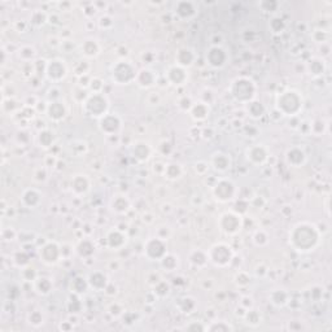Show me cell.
I'll use <instances>...</instances> for the list:
<instances>
[{
    "label": "cell",
    "instance_id": "obj_1",
    "mask_svg": "<svg viewBox=\"0 0 332 332\" xmlns=\"http://www.w3.org/2000/svg\"><path fill=\"white\" fill-rule=\"evenodd\" d=\"M319 231L314 224L298 223L289 232V244L298 252L313 251L319 241Z\"/></svg>",
    "mask_w": 332,
    "mask_h": 332
},
{
    "label": "cell",
    "instance_id": "obj_2",
    "mask_svg": "<svg viewBox=\"0 0 332 332\" xmlns=\"http://www.w3.org/2000/svg\"><path fill=\"white\" fill-rule=\"evenodd\" d=\"M304 99L296 90H287L281 92L277 99V109L283 115L296 117L302 109Z\"/></svg>",
    "mask_w": 332,
    "mask_h": 332
},
{
    "label": "cell",
    "instance_id": "obj_3",
    "mask_svg": "<svg viewBox=\"0 0 332 332\" xmlns=\"http://www.w3.org/2000/svg\"><path fill=\"white\" fill-rule=\"evenodd\" d=\"M230 91L235 100L247 104L256 98L257 87H256L252 79L247 78V77H240V78H236L231 83Z\"/></svg>",
    "mask_w": 332,
    "mask_h": 332
},
{
    "label": "cell",
    "instance_id": "obj_4",
    "mask_svg": "<svg viewBox=\"0 0 332 332\" xmlns=\"http://www.w3.org/2000/svg\"><path fill=\"white\" fill-rule=\"evenodd\" d=\"M83 104V111L90 117H95V118H102L108 112V99L105 95L100 94H92L85 100Z\"/></svg>",
    "mask_w": 332,
    "mask_h": 332
},
{
    "label": "cell",
    "instance_id": "obj_5",
    "mask_svg": "<svg viewBox=\"0 0 332 332\" xmlns=\"http://www.w3.org/2000/svg\"><path fill=\"white\" fill-rule=\"evenodd\" d=\"M207 253L209 261L218 268H226L234 260V252H232L230 245L226 244V243L214 244Z\"/></svg>",
    "mask_w": 332,
    "mask_h": 332
},
{
    "label": "cell",
    "instance_id": "obj_6",
    "mask_svg": "<svg viewBox=\"0 0 332 332\" xmlns=\"http://www.w3.org/2000/svg\"><path fill=\"white\" fill-rule=\"evenodd\" d=\"M136 74H138V71H136L135 66L126 60L118 61L112 69L113 81L118 85H129L131 82H135Z\"/></svg>",
    "mask_w": 332,
    "mask_h": 332
},
{
    "label": "cell",
    "instance_id": "obj_7",
    "mask_svg": "<svg viewBox=\"0 0 332 332\" xmlns=\"http://www.w3.org/2000/svg\"><path fill=\"white\" fill-rule=\"evenodd\" d=\"M236 186L234 184V182L230 179H224V178L218 179L217 183L212 187L213 196L220 203H227V201L232 200L236 195Z\"/></svg>",
    "mask_w": 332,
    "mask_h": 332
},
{
    "label": "cell",
    "instance_id": "obj_8",
    "mask_svg": "<svg viewBox=\"0 0 332 332\" xmlns=\"http://www.w3.org/2000/svg\"><path fill=\"white\" fill-rule=\"evenodd\" d=\"M220 230L226 235H235L243 227V218L239 213L226 212L220 217Z\"/></svg>",
    "mask_w": 332,
    "mask_h": 332
},
{
    "label": "cell",
    "instance_id": "obj_9",
    "mask_svg": "<svg viewBox=\"0 0 332 332\" xmlns=\"http://www.w3.org/2000/svg\"><path fill=\"white\" fill-rule=\"evenodd\" d=\"M39 254L44 264L55 265L62 257V249L56 241H46V244L39 249Z\"/></svg>",
    "mask_w": 332,
    "mask_h": 332
},
{
    "label": "cell",
    "instance_id": "obj_10",
    "mask_svg": "<svg viewBox=\"0 0 332 332\" xmlns=\"http://www.w3.org/2000/svg\"><path fill=\"white\" fill-rule=\"evenodd\" d=\"M167 253L166 251V241L160 237H152L144 245V254L151 261H160Z\"/></svg>",
    "mask_w": 332,
    "mask_h": 332
},
{
    "label": "cell",
    "instance_id": "obj_11",
    "mask_svg": "<svg viewBox=\"0 0 332 332\" xmlns=\"http://www.w3.org/2000/svg\"><path fill=\"white\" fill-rule=\"evenodd\" d=\"M68 74V68L65 65L64 60L60 58H54L51 61L47 62V68H46V75L48 79L52 82H58L64 79Z\"/></svg>",
    "mask_w": 332,
    "mask_h": 332
},
{
    "label": "cell",
    "instance_id": "obj_12",
    "mask_svg": "<svg viewBox=\"0 0 332 332\" xmlns=\"http://www.w3.org/2000/svg\"><path fill=\"white\" fill-rule=\"evenodd\" d=\"M121 125H122V122H121V118H119L118 115L108 114V113L104 117H102L100 122H99L100 130L109 136L117 134L119 129H121Z\"/></svg>",
    "mask_w": 332,
    "mask_h": 332
},
{
    "label": "cell",
    "instance_id": "obj_13",
    "mask_svg": "<svg viewBox=\"0 0 332 332\" xmlns=\"http://www.w3.org/2000/svg\"><path fill=\"white\" fill-rule=\"evenodd\" d=\"M207 61L213 68H222L227 61V54L221 46H212L207 52Z\"/></svg>",
    "mask_w": 332,
    "mask_h": 332
},
{
    "label": "cell",
    "instance_id": "obj_14",
    "mask_svg": "<svg viewBox=\"0 0 332 332\" xmlns=\"http://www.w3.org/2000/svg\"><path fill=\"white\" fill-rule=\"evenodd\" d=\"M269 156H270V153L264 144H256V146L247 149V159L254 165L265 164L269 160Z\"/></svg>",
    "mask_w": 332,
    "mask_h": 332
},
{
    "label": "cell",
    "instance_id": "obj_15",
    "mask_svg": "<svg viewBox=\"0 0 332 332\" xmlns=\"http://www.w3.org/2000/svg\"><path fill=\"white\" fill-rule=\"evenodd\" d=\"M165 77L167 78V81H169L171 85L180 86L184 85V82H186L187 78H188V74H187L186 69L175 64L167 69Z\"/></svg>",
    "mask_w": 332,
    "mask_h": 332
},
{
    "label": "cell",
    "instance_id": "obj_16",
    "mask_svg": "<svg viewBox=\"0 0 332 332\" xmlns=\"http://www.w3.org/2000/svg\"><path fill=\"white\" fill-rule=\"evenodd\" d=\"M175 60H176V65H179V66H182V68L187 69L193 65V62H195V60H196V54H195L193 50H191V48H188V47L180 48L179 51L176 52Z\"/></svg>",
    "mask_w": 332,
    "mask_h": 332
},
{
    "label": "cell",
    "instance_id": "obj_17",
    "mask_svg": "<svg viewBox=\"0 0 332 332\" xmlns=\"http://www.w3.org/2000/svg\"><path fill=\"white\" fill-rule=\"evenodd\" d=\"M107 241H108V247L112 248V249H121L123 245L126 244L127 241V236L125 235L123 231H121L119 228H114V230H111L107 235Z\"/></svg>",
    "mask_w": 332,
    "mask_h": 332
},
{
    "label": "cell",
    "instance_id": "obj_18",
    "mask_svg": "<svg viewBox=\"0 0 332 332\" xmlns=\"http://www.w3.org/2000/svg\"><path fill=\"white\" fill-rule=\"evenodd\" d=\"M285 160L293 167H300V166L305 164L306 155L302 149L297 148V147H293V148L287 151V153H285Z\"/></svg>",
    "mask_w": 332,
    "mask_h": 332
},
{
    "label": "cell",
    "instance_id": "obj_19",
    "mask_svg": "<svg viewBox=\"0 0 332 332\" xmlns=\"http://www.w3.org/2000/svg\"><path fill=\"white\" fill-rule=\"evenodd\" d=\"M21 200L25 207H27L29 209H34L42 203V193L35 188H29L22 193Z\"/></svg>",
    "mask_w": 332,
    "mask_h": 332
},
{
    "label": "cell",
    "instance_id": "obj_20",
    "mask_svg": "<svg viewBox=\"0 0 332 332\" xmlns=\"http://www.w3.org/2000/svg\"><path fill=\"white\" fill-rule=\"evenodd\" d=\"M135 82L142 88L152 87L156 83V74L151 69H142L140 71H138Z\"/></svg>",
    "mask_w": 332,
    "mask_h": 332
},
{
    "label": "cell",
    "instance_id": "obj_21",
    "mask_svg": "<svg viewBox=\"0 0 332 332\" xmlns=\"http://www.w3.org/2000/svg\"><path fill=\"white\" fill-rule=\"evenodd\" d=\"M71 191L75 193V195H85V193L88 192L90 190V180H88L87 175H82V174H78V175H75L73 179H71Z\"/></svg>",
    "mask_w": 332,
    "mask_h": 332
},
{
    "label": "cell",
    "instance_id": "obj_22",
    "mask_svg": "<svg viewBox=\"0 0 332 332\" xmlns=\"http://www.w3.org/2000/svg\"><path fill=\"white\" fill-rule=\"evenodd\" d=\"M191 117H192L195 121H205V119L209 117L210 113V108H209V103H204V102H199V103H193L192 108L190 109Z\"/></svg>",
    "mask_w": 332,
    "mask_h": 332
},
{
    "label": "cell",
    "instance_id": "obj_23",
    "mask_svg": "<svg viewBox=\"0 0 332 332\" xmlns=\"http://www.w3.org/2000/svg\"><path fill=\"white\" fill-rule=\"evenodd\" d=\"M47 114L52 121H61L66 115V108L65 105L60 102H52L47 104Z\"/></svg>",
    "mask_w": 332,
    "mask_h": 332
},
{
    "label": "cell",
    "instance_id": "obj_24",
    "mask_svg": "<svg viewBox=\"0 0 332 332\" xmlns=\"http://www.w3.org/2000/svg\"><path fill=\"white\" fill-rule=\"evenodd\" d=\"M87 281L88 285H90L91 288L96 289V291H104V289L107 288V285L109 284L108 278H107L103 273H100V271H95V273L90 274Z\"/></svg>",
    "mask_w": 332,
    "mask_h": 332
},
{
    "label": "cell",
    "instance_id": "obj_25",
    "mask_svg": "<svg viewBox=\"0 0 332 332\" xmlns=\"http://www.w3.org/2000/svg\"><path fill=\"white\" fill-rule=\"evenodd\" d=\"M212 165L217 171H221V173H223L226 170L230 169L231 166V160L228 157V155L222 152H216L212 157Z\"/></svg>",
    "mask_w": 332,
    "mask_h": 332
},
{
    "label": "cell",
    "instance_id": "obj_26",
    "mask_svg": "<svg viewBox=\"0 0 332 332\" xmlns=\"http://www.w3.org/2000/svg\"><path fill=\"white\" fill-rule=\"evenodd\" d=\"M81 51L86 57H96L100 54V46H99L98 41H95V39H86L82 43Z\"/></svg>",
    "mask_w": 332,
    "mask_h": 332
},
{
    "label": "cell",
    "instance_id": "obj_27",
    "mask_svg": "<svg viewBox=\"0 0 332 332\" xmlns=\"http://www.w3.org/2000/svg\"><path fill=\"white\" fill-rule=\"evenodd\" d=\"M175 13L179 14L182 18H191L196 14V8L191 1H179L175 5Z\"/></svg>",
    "mask_w": 332,
    "mask_h": 332
},
{
    "label": "cell",
    "instance_id": "obj_28",
    "mask_svg": "<svg viewBox=\"0 0 332 332\" xmlns=\"http://www.w3.org/2000/svg\"><path fill=\"white\" fill-rule=\"evenodd\" d=\"M132 155L135 159H138L139 161H147L149 159V155H151V148L147 143L138 142L136 144H134V148H132Z\"/></svg>",
    "mask_w": 332,
    "mask_h": 332
},
{
    "label": "cell",
    "instance_id": "obj_29",
    "mask_svg": "<svg viewBox=\"0 0 332 332\" xmlns=\"http://www.w3.org/2000/svg\"><path fill=\"white\" fill-rule=\"evenodd\" d=\"M271 304H274L275 306H284L289 302V295L288 292H285L284 289H275L271 292L270 295Z\"/></svg>",
    "mask_w": 332,
    "mask_h": 332
},
{
    "label": "cell",
    "instance_id": "obj_30",
    "mask_svg": "<svg viewBox=\"0 0 332 332\" xmlns=\"http://www.w3.org/2000/svg\"><path fill=\"white\" fill-rule=\"evenodd\" d=\"M183 174V167L180 164H169V165H165V170H164V175L165 178L170 180H175L178 178H180Z\"/></svg>",
    "mask_w": 332,
    "mask_h": 332
},
{
    "label": "cell",
    "instance_id": "obj_31",
    "mask_svg": "<svg viewBox=\"0 0 332 332\" xmlns=\"http://www.w3.org/2000/svg\"><path fill=\"white\" fill-rule=\"evenodd\" d=\"M130 208V203L129 200L126 199L123 195H117L114 196V199L112 200V209L114 210L115 213L118 214H123L126 213Z\"/></svg>",
    "mask_w": 332,
    "mask_h": 332
},
{
    "label": "cell",
    "instance_id": "obj_32",
    "mask_svg": "<svg viewBox=\"0 0 332 332\" xmlns=\"http://www.w3.org/2000/svg\"><path fill=\"white\" fill-rule=\"evenodd\" d=\"M159 262L161 265V268L166 271H174L178 268V265H179L178 257H176L175 254L171 253H166Z\"/></svg>",
    "mask_w": 332,
    "mask_h": 332
},
{
    "label": "cell",
    "instance_id": "obj_33",
    "mask_svg": "<svg viewBox=\"0 0 332 332\" xmlns=\"http://www.w3.org/2000/svg\"><path fill=\"white\" fill-rule=\"evenodd\" d=\"M34 289L39 295H48L52 291V283L48 278H37L34 280Z\"/></svg>",
    "mask_w": 332,
    "mask_h": 332
},
{
    "label": "cell",
    "instance_id": "obj_34",
    "mask_svg": "<svg viewBox=\"0 0 332 332\" xmlns=\"http://www.w3.org/2000/svg\"><path fill=\"white\" fill-rule=\"evenodd\" d=\"M247 109L248 113L253 117V118H260L261 115H264L265 113V107L258 102H249L247 103Z\"/></svg>",
    "mask_w": 332,
    "mask_h": 332
},
{
    "label": "cell",
    "instance_id": "obj_35",
    "mask_svg": "<svg viewBox=\"0 0 332 332\" xmlns=\"http://www.w3.org/2000/svg\"><path fill=\"white\" fill-rule=\"evenodd\" d=\"M244 319L247 321L248 325L253 326V327L261 325L262 322V317L261 314H260V312H257V310H252V309L247 310V313H245L244 315Z\"/></svg>",
    "mask_w": 332,
    "mask_h": 332
},
{
    "label": "cell",
    "instance_id": "obj_36",
    "mask_svg": "<svg viewBox=\"0 0 332 332\" xmlns=\"http://www.w3.org/2000/svg\"><path fill=\"white\" fill-rule=\"evenodd\" d=\"M179 309L180 312L184 313V314H191L196 309V302H195L192 297H184L180 300Z\"/></svg>",
    "mask_w": 332,
    "mask_h": 332
},
{
    "label": "cell",
    "instance_id": "obj_37",
    "mask_svg": "<svg viewBox=\"0 0 332 332\" xmlns=\"http://www.w3.org/2000/svg\"><path fill=\"white\" fill-rule=\"evenodd\" d=\"M207 331L227 332V331H234V327H232L231 325H228L227 322L218 321V322H212L209 326H207Z\"/></svg>",
    "mask_w": 332,
    "mask_h": 332
},
{
    "label": "cell",
    "instance_id": "obj_38",
    "mask_svg": "<svg viewBox=\"0 0 332 332\" xmlns=\"http://www.w3.org/2000/svg\"><path fill=\"white\" fill-rule=\"evenodd\" d=\"M309 70H310V74L313 75H322L323 71H325V64H323L322 60L319 58H315L309 62Z\"/></svg>",
    "mask_w": 332,
    "mask_h": 332
},
{
    "label": "cell",
    "instance_id": "obj_39",
    "mask_svg": "<svg viewBox=\"0 0 332 332\" xmlns=\"http://www.w3.org/2000/svg\"><path fill=\"white\" fill-rule=\"evenodd\" d=\"M39 143H41L43 148H48L50 146H52V143H54V135H52V132L48 131V130L41 131V134H39Z\"/></svg>",
    "mask_w": 332,
    "mask_h": 332
},
{
    "label": "cell",
    "instance_id": "obj_40",
    "mask_svg": "<svg viewBox=\"0 0 332 332\" xmlns=\"http://www.w3.org/2000/svg\"><path fill=\"white\" fill-rule=\"evenodd\" d=\"M235 283L240 287H245L251 283V275L247 271H237L235 275Z\"/></svg>",
    "mask_w": 332,
    "mask_h": 332
},
{
    "label": "cell",
    "instance_id": "obj_41",
    "mask_svg": "<svg viewBox=\"0 0 332 332\" xmlns=\"http://www.w3.org/2000/svg\"><path fill=\"white\" fill-rule=\"evenodd\" d=\"M46 21H47V16L42 10H35L33 16H31V25H34L37 27L46 24Z\"/></svg>",
    "mask_w": 332,
    "mask_h": 332
},
{
    "label": "cell",
    "instance_id": "obj_42",
    "mask_svg": "<svg viewBox=\"0 0 332 332\" xmlns=\"http://www.w3.org/2000/svg\"><path fill=\"white\" fill-rule=\"evenodd\" d=\"M270 29L274 34H281L283 30L285 29V25L283 22V20L279 17H274L270 21Z\"/></svg>",
    "mask_w": 332,
    "mask_h": 332
},
{
    "label": "cell",
    "instance_id": "obj_43",
    "mask_svg": "<svg viewBox=\"0 0 332 332\" xmlns=\"http://www.w3.org/2000/svg\"><path fill=\"white\" fill-rule=\"evenodd\" d=\"M253 241L256 243V245L258 247H264V245L268 244V235L264 230H258L253 236Z\"/></svg>",
    "mask_w": 332,
    "mask_h": 332
},
{
    "label": "cell",
    "instance_id": "obj_44",
    "mask_svg": "<svg viewBox=\"0 0 332 332\" xmlns=\"http://www.w3.org/2000/svg\"><path fill=\"white\" fill-rule=\"evenodd\" d=\"M34 47H31V46H24L22 48H20V51H18V55H20V57L25 61H30L31 58L34 57V54H29V52H34Z\"/></svg>",
    "mask_w": 332,
    "mask_h": 332
},
{
    "label": "cell",
    "instance_id": "obj_45",
    "mask_svg": "<svg viewBox=\"0 0 332 332\" xmlns=\"http://www.w3.org/2000/svg\"><path fill=\"white\" fill-rule=\"evenodd\" d=\"M29 323L33 325L34 327H39V326L43 325V317L39 312H33L29 315Z\"/></svg>",
    "mask_w": 332,
    "mask_h": 332
},
{
    "label": "cell",
    "instance_id": "obj_46",
    "mask_svg": "<svg viewBox=\"0 0 332 332\" xmlns=\"http://www.w3.org/2000/svg\"><path fill=\"white\" fill-rule=\"evenodd\" d=\"M108 312H109V314H112L113 317H119V315H122L123 313H125V310H123L121 304H118V302H113V304L109 305Z\"/></svg>",
    "mask_w": 332,
    "mask_h": 332
},
{
    "label": "cell",
    "instance_id": "obj_47",
    "mask_svg": "<svg viewBox=\"0 0 332 332\" xmlns=\"http://www.w3.org/2000/svg\"><path fill=\"white\" fill-rule=\"evenodd\" d=\"M208 169H209V164L205 163V161H199V163L195 164V171L199 175H204L208 171Z\"/></svg>",
    "mask_w": 332,
    "mask_h": 332
},
{
    "label": "cell",
    "instance_id": "obj_48",
    "mask_svg": "<svg viewBox=\"0 0 332 332\" xmlns=\"http://www.w3.org/2000/svg\"><path fill=\"white\" fill-rule=\"evenodd\" d=\"M186 330L187 331H207V326L201 325V323L196 325V322H192L191 325L186 326Z\"/></svg>",
    "mask_w": 332,
    "mask_h": 332
}]
</instances>
